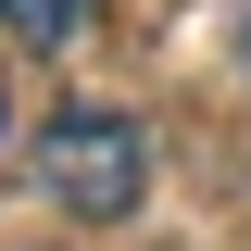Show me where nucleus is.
<instances>
[{
    "mask_svg": "<svg viewBox=\"0 0 251 251\" xmlns=\"http://www.w3.org/2000/svg\"><path fill=\"white\" fill-rule=\"evenodd\" d=\"M25 176L50 188L75 226H126L138 188H151V126L138 113H50L38 151H25Z\"/></svg>",
    "mask_w": 251,
    "mask_h": 251,
    "instance_id": "f257e3e1",
    "label": "nucleus"
},
{
    "mask_svg": "<svg viewBox=\"0 0 251 251\" xmlns=\"http://www.w3.org/2000/svg\"><path fill=\"white\" fill-rule=\"evenodd\" d=\"M239 63H251V0H239Z\"/></svg>",
    "mask_w": 251,
    "mask_h": 251,
    "instance_id": "7ed1b4c3",
    "label": "nucleus"
},
{
    "mask_svg": "<svg viewBox=\"0 0 251 251\" xmlns=\"http://www.w3.org/2000/svg\"><path fill=\"white\" fill-rule=\"evenodd\" d=\"M0 138H13V88H0Z\"/></svg>",
    "mask_w": 251,
    "mask_h": 251,
    "instance_id": "20e7f679",
    "label": "nucleus"
},
{
    "mask_svg": "<svg viewBox=\"0 0 251 251\" xmlns=\"http://www.w3.org/2000/svg\"><path fill=\"white\" fill-rule=\"evenodd\" d=\"M0 25L25 38V50H75L88 38V0H0Z\"/></svg>",
    "mask_w": 251,
    "mask_h": 251,
    "instance_id": "f03ea898",
    "label": "nucleus"
}]
</instances>
